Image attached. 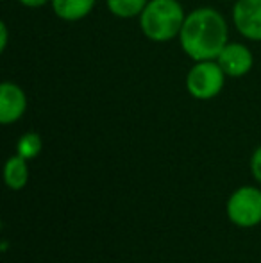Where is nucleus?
<instances>
[{
  "label": "nucleus",
  "instance_id": "obj_1",
  "mask_svg": "<svg viewBox=\"0 0 261 263\" xmlns=\"http://www.w3.org/2000/svg\"><path fill=\"white\" fill-rule=\"evenodd\" d=\"M227 43L229 27L220 11L213 7H198L186 14L179 32V45L190 59H216Z\"/></svg>",
  "mask_w": 261,
  "mask_h": 263
},
{
  "label": "nucleus",
  "instance_id": "obj_2",
  "mask_svg": "<svg viewBox=\"0 0 261 263\" xmlns=\"http://www.w3.org/2000/svg\"><path fill=\"white\" fill-rule=\"evenodd\" d=\"M185 18L186 14L181 0H149L138 20L145 38L156 43H165L179 38Z\"/></svg>",
  "mask_w": 261,
  "mask_h": 263
},
{
  "label": "nucleus",
  "instance_id": "obj_3",
  "mask_svg": "<svg viewBox=\"0 0 261 263\" xmlns=\"http://www.w3.org/2000/svg\"><path fill=\"white\" fill-rule=\"evenodd\" d=\"M226 79V72L216 59L193 61L186 73V90L197 101H211L224 90Z\"/></svg>",
  "mask_w": 261,
  "mask_h": 263
},
{
  "label": "nucleus",
  "instance_id": "obj_4",
  "mask_svg": "<svg viewBox=\"0 0 261 263\" xmlns=\"http://www.w3.org/2000/svg\"><path fill=\"white\" fill-rule=\"evenodd\" d=\"M229 220L236 228L251 229L261 224V190L256 186H240L229 195L226 204Z\"/></svg>",
  "mask_w": 261,
  "mask_h": 263
},
{
  "label": "nucleus",
  "instance_id": "obj_5",
  "mask_svg": "<svg viewBox=\"0 0 261 263\" xmlns=\"http://www.w3.org/2000/svg\"><path fill=\"white\" fill-rule=\"evenodd\" d=\"M233 24L244 38L261 42V0H234Z\"/></svg>",
  "mask_w": 261,
  "mask_h": 263
},
{
  "label": "nucleus",
  "instance_id": "obj_6",
  "mask_svg": "<svg viewBox=\"0 0 261 263\" xmlns=\"http://www.w3.org/2000/svg\"><path fill=\"white\" fill-rule=\"evenodd\" d=\"M218 65L226 72L227 77L231 79H238V77L247 76L254 66V55L251 49L245 47L244 43L231 42L222 49V52L216 58Z\"/></svg>",
  "mask_w": 261,
  "mask_h": 263
},
{
  "label": "nucleus",
  "instance_id": "obj_7",
  "mask_svg": "<svg viewBox=\"0 0 261 263\" xmlns=\"http://www.w3.org/2000/svg\"><path fill=\"white\" fill-rule=\"evenodd\" d=\"M27 111V95L16 83L4 81L0 84V124L18 122Z\"/></svg>",
  "mask_w": 261,
  "mask_h": 263
},
{
  "label": "nucleus",
  "instance_id": "obj_8",
  "mask_svg": "<svg viewBox=\"0 0 261 263\" xmlns=\"http://www.w3.org/2000/svg\"><path fill=\"white\" fill-rule=\"evenodd\" d=\"M97 0H50L54 14L63 22H79L93 11Z\"/></svg>",
  "mask_w": 261,
  "mask_h": 263
},
{
  "label": "nucleus",
  "instance_id": "obj_9",
  "mask_svg": "<svg viewBox=\"0 0 261 263\" xmlns=\"http://www.w3.org/2000/svg\"><path fill=\"white\" fill-rule=\"evenodd\" d=\"M4 181H6L7 188L11 190H22L25 188V184L29 183V166H27V159L18 156H11L6 161L4 166Z\"/></svg>",
  "mask_w": 261,
  "mask_h": 263
},
{
  "label": "nucleus",
  "instance_id": "obj_10",
  "mask_svg": "<svg viewBox=\"0 0 261 263\" xmlns=\"http://www.w3.org/2000/svg\"><path fill=\"white\" fill-rule=\"evenodd\" d=\"M147 4H149V0H106L109 13L116 18H122V20L139 16Z\"/></svg>",
  "mask_w": 261,
  "mask_h": 263
},
{
  "label": "nucleus",
  "instance_id": "obj_11",
  "mask_svg": "<svg viewBox=\"0 0 261 263\" xmlns=\"http://www.w3.org/2000/svg\"><path fill=\"white\" fill-rule=\"evenodd\" d=\"M42 149H43V140H42V136L34 131H29V133H25V135H22L16 143V154L25 158L27 161L38 158Z\"/></svg>",
  "mask_w": 261,
  "mask_h": 263
},
{
  "label": "nucleus",
  "instance_id": "obj_12",
  "mask_svg": "<svg viewBox=\"0 0 261 263\" xmlns=\"http://www.w3.org/2000/svg\"><path fill=\"white\" fill-rule=\"evenodd\" d=\"M251 174L258 183H261V145L251 156Z\"/></svg>",
  "mask_w": 261,
  "mask_h": 263
},
{
  "label": "nucleus",
  "instance_id": "obj_13",
  "mask_svg": "<svg viewBox=\"0 0 261 263\" xmlns=\"http://www.w3.org/2000/svg\"><path fill=\"white\" fill-rule=\"evenodd\" d=\"M7 43H9V29L6 22H2L0 24V52H6Z\"/></svg>",
  "mask_w": 261,
  "mask_h": 263
},
{
  "label": "nucleus",
  "instance_id": "obj_14",
  "mask_svg": "<svg viewBox=\"0 0 261 263\" xmlns=\"http://www.w3.org/2000/svg\"><path fill=\"white\" fill-rule=\"evenodd\" d=\"M24 7L29 9H36V7H43L45 4H50V0H18Z\"/></svg>",
  "mask_w": 261,
  "mask_h": 263
},
{
  "label": "nucleus",
  "instance_id": "obj_15",
  "mask_svg": "<svg viewBox=\"0 0 261 263\" xmlns=\"http://www.w3.org/2000/svg\"><path fill=\"white\" fill-rule=\"evenodd\" d=\"M229 2H231V0H229Z\"/></svg>",
  "mask_w": 261,
  "mask_h": 263
}]
</instances>
